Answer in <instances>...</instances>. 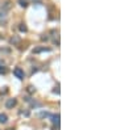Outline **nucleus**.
<instances>
[{
	"label": "nucleus",
	"instance_id": "obj_1",
	"mask_svg": "<svg viewBox=\"0 0 132 130\" xmlns=\"http://www.w3.org/2000/svg\"><path fill=\"white\" fill-rule=\"evenodd\" d=\"M13 75L16 76L17 79H24V78H25V74H24V71H22L20 67H16V68L13 70Z\"/></svg>",
	"mask_w": 132,
	"mask_h": 130
},
{
	"label": "nucleus",
	"instance_id": "obj_2",
	"mask_svg": "<svg viewBox=\"0 0 132 130\" xmlns=\"http://www.w3.org/2000/svg\"><path fill=\"white\" fill-rule=\"evenodd\" d=\"M16 104H17V100L16 99H8L7 101H5V106H7L8 109H12Z\"/></svg>",
	"mask_w": 132,
	"mask_h": 130
},
{
	"label": "nucleus",
	"instance_id": "obj_3",
	"mask_svg": "<svg viewBox=\"0 0 132 130\" xmlns=\"http://www.w3.org/2000/svg\"><path fill=\"white\" fill-rule=\"evenodd\" d=\"M44 51H50V49L49 47H44V46L36 47V49H33V54H38V53H44Z\"/></svg>",
	"mask_w": 132,
	"mask_h": 130
},
{
	"label": "nucleus",
	"instance_id": "obj_4",
	"mask_svg": "<svg viewBox=\"0 0 132 130\" xmlns=\"http://www.w3.org/2000/svg\"><path fill=\"white\" fill-rule=\"evenodd\" d=\"M11 7H12V5H11V2H5V3L2 5V8H0V9H3V11H5V12H8V11L11 9Z\"/></svg>",
	"mask_w": 132,
	"mask_h": 130
},
{
	"label": "nucleus",
	"instance_id": "obj_5",
	"mask_svg": "<svg viewBox=\"0 0 132 130\" xmlns=\"http://www.w3.org/2000/svg\"><path fill=\"white\" fill-rule=\"evenodd\" d=\"M9 42L13 44V45H17V44L20 42V37H19V35H13V37L9 39Z\"/></svg>",
	"mask_w": 132,
	"mask_h": 130
},
{
	"label": "nucleus",
	"instance_id": "obj_6",
	"mask_svg": "<svg viewBox=\"0 0 132 130\" xmlns=\"http://www.w3.org/2000/svg\"><path fill=\"white\" fill-rule=\"evenodd\" d=\"M51 122L56 123V125H60V114H54V116H51Z\"/></svg>",
	"mask_w": 132,
	"mask_h": 130
},
{
	"label": "nucleus",
	"instance_id": "obj_7",
	"mask_svg": "<svg viewBox=\"0 0 132 130\" xmlns=\"http://www.w3.org/2000/svg\"><path fill=\"white\" fill-rule=\"evenodd\" d=\"M8 121V116L5 113H0V123H5Z\"/></svg>",
	"mask_w": 132,
	"mask_h": 130
},
{
	"label": "nucleus",
	"instance_id": "obj_8",
	"mask_svg": "<svg viewBox=\"0 0 132 130\" xmlns=\"http://www.w3.org/2000/svg\"><path fill=\"white\" fill-rule=\"evenodd\" d=\"M38 117L40 118H48V117H51V114L49 113V112H40Z\"/></svg>",
	"mask_w": 132,
	"mask_h": 130
},
{
	"label": "nucleus",
	"instance_id": "obj_9",
	"mask_svg": "<svg viewBox=\"0 0 132 130\" xmlns=\"http://www.w3.org/2000/svg\"><path fill=\"white\" fill-rule=\"evenodd\" d=\"M7 19V12L3 11V9H0V21H3Z\"/></svg>",
	"mask_w": 132,
	"mask_h": 130
},
{
	"label": "nucleus",
	"instance_id": "obj_10",
	"mask_svg": "<svg viewBox=\"0 0 132 130\" xmlns=\"http://www.w3.org/2000/svg\"><path fill=\"white\" fill-rule=\"evenodd\" d=\"M19 4H20V7H22V8H27L28 7V2H27V0H19Z\"/></svg>",
	"mask_w": 132,
	"mask_h": 130
},
{
	"label": "nucleus",
	"instance_id": "obj_11",
	"mask_svg": "<svg viewBox=\"0 0 132 130\" xmlns=\"http://www.w3.org/2000/svg\"><path fill=\"white\" fill-rule=\"evenodd\" d=\"M7 72H8V68L2 64V66H0V74H7Z\"/></svg>",
	"mask_w": 132,
	"mask_h": 130
},
{
	"label": "nucleus",
	"instance_id": "obj_12",
	"mask_svg": "<svg viewBox=\"0 0 132 130\" xmlns=\"http://www.w3.org/2000/svg\"><path fill=\"white\" fill-rule=\"evenodd\" d=\"M19 29H20V32H27L28 29H27V26H25V24H20V26H19Z\"/></svg>",
	"mask_w": 132,
	"mask_h": 130
},
{
	"label": "nucleus",
	"instance_id": "obj_13",
	"mask_svg": "<svg viewBox=\"0 0 132 130\" xmlns=\"http://www.w3.org/2000/svg\"><path fill=\"white\" fill-rule=\"evenodd\" d=\"M28 92H29V93H34V92H36V88H34L33 85H29V87H28Z\"/></svg>",
	"mask_w": 132,
	"mask_h": 130
},
{
	"label": "nucleus",
	"instance_id": "obj_14",
	"mask_svg": "<svg viewBox=\"0 0 132 130\" xmlns=\"http://www.w3.org/2000/svg\"><path fill=\"white\" fill-rule=\"evenodd\" d=\"M20 114H24L25 117L29 116V110H20Z\"/></svg>",
	"mask_w": 132,
	"mask_h": 130
},
{
	"label": "nucleus",
	"instance_id": "obj_15",
	"mask_svg": "<svg viewBox=\"0 0 132 130\" xmlns=\"http://www.w3.org/2000/svg\"><path fill=\"white\" fill-rule=\"evenodd\" d=\"M41 39H42V41H48V39H49V37H46V35H42Z\"/></svg>",
	"mask_w": 132,
	"mask_h": 130
},
{
	"label": "nucleus",
	"instance_id": "obj_16",
	"mask_svg": "<svg viewBox=\"0 0 132 130\" xmlns=\"http://www.w3.org/2000/svg\"><path fill=\"white\" fill-rule=\"evenodd\" d=\"M0 53H9V50H8V49H4V50L0 49Z\"/></svg>",
	"mask_w": 132,
	"mask_h": 130
},
{
	"label": "nucleus",
	"instance_id": "obj_17",
	"mask_svg": "<svg viewBox=\"0 0 132 130\" xmlns=\"http://www.w3.org/2000/svg\"><path fill=\"white\" fill-rule=\"evenodd\" d=\"M53 92H54V93H60V90H58V87H57V88H54V90H53Z\"/></svg>",
	"mask_w": 132,
	"mask_h": 130
},
{
	"label": "nucleus",
	"instance_id": "obj_18",
	"mask_svg": "<svg viewBox=\"0 0 132 130\" xmlns=\"http://www.w3.org/2000/svg\"><path fill=\"white\" fill-rule=\"evenodd\" d=\"M2 64H3V61H0V66H2Z\"/></svg>",
	"mask_w": 132,
	"mask_h": 130
},
{
	"label": "nucleus",
	"instance_id": "obj_19",
	"mask_svg": "<svg viewBox=\"0 0 132 130\" xmlns=\"http://www.w3.org/2000/svg\"><path fill=\"white\" fill-rule=\"evenodd\" d=\"M33 2H34V0H33ZM36 2H40V0H36Z\"/></svg>",
	"mask_w": 132,
	"mask_h": 130
}]
</instances>
